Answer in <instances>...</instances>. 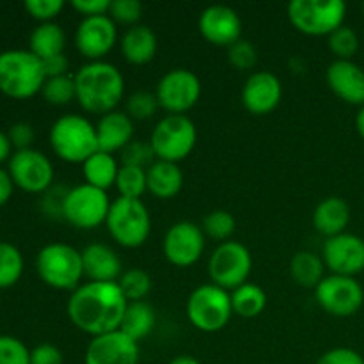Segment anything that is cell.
Listing matches in <instances>:
<instances>
[{
  "mask_svg": "<svg viewBox=\"0 0 364 364\" xmlns=\"http://www.w3.org/2000/svg\"><path fill=\"white\" fill-rule=\"evenodd\" d=\"M331 91L348 105H364V70L354 60H334L326 71Z\"/></svg>",
  "mask_w": 364,
  "mask_h": 364,
  "instance_id": "44dd1931",
  "label": "cell"
},
{
  "mask_svg": "<svg viewBox=\"0 0 364 364\" xmlns=\"http://www.w3.org/2000/svg\"><path fill=\"white\" fill-rule=\"evenodd\" d=\"M203 231L208 238L213 240L228 242L231 238V235L237 230V220H235L233 213L228 212V210H213L203 220Z\"/></svg>",
  "mask_w": 364,
  "mask_h": 364,
  "instance_id": "d590c367",
  "label": "cell"
},
{
  "mask_svg": "<svg viewBox=\"0 0 364 364\" xmlns=\"http://www.w3.org/2000/svg\"><path fill=\"white\" fill-rule=\"evenodd\" d=\"M134 119L123 110H112L100 116L96 123V137H98L100 151L117 153L123 151L134 141Z\"/></svg>",
  "mask_w": 364,
  "mask_h": 364,
  "instance_id": "603a6c76",
  "label": "cell"
},
{
  "mask_svg": "<svg viewBox=\"0 0 364 364\" xmlns=\"http://www.w3.org/2000/svg\"><path fill=\"white\" fill-rule=\"evenodd\" d=\"M141 348L135 340L123 333H114L95 336L85 348L84 364H139Z\"/></svg>",
  "mask_w": 364,
  "mask_h": 364,
  "instance_id": "d6986e66",
  "label": "cell"
},
{
  "mask_svg": "<svg viewBox=\"0 0 364 364\" xmlns=\"http://www.w3.org/2000/svg\"><path fill=\"white\" fill-rule=\"evenodd\" d=\"M159 109V100H156L155 92L135 91L127 98V110L124 112L134 121H146L151 119Z\"/></svg>",
  "mask_w": 364,
  "mask_h": 364,
  "instance_id": "74e56055",
  "label": "cell"
},
{
  "mask_svg": "<svg viewBox=\"0 0 364 364\" xmlns=\"http://www.w3.org/2000/svg\"><path fill=\"white\" fill-rule=\"evenodd\" d=\"M41 95L50 105L64 107L77 100V89H75V78L70 75L63 77L46 78L45 85L41 89Z\"/></svg>",
  "mask_w": 364,
  "mask_h": 364,
  "instance_id": "e575fe53",
  "label": "cell"
},
{
  "mask_svg": "<svg viewBox=\"0 0 364 364\" xmlns=\"http://www.w3.org/2000/svg\"><path fill=\"white\" fill-rule=\"evenodd\" d=\"M201 80L194 71L187 68H174L160 78L155 96L159 100L160 109L166 110L167 114L185 116V112L198 105L201 98Z\"/></svg>",
  "mask_w": 364,
  "mask_h": 364,
  "instance_id": "7c38bea8",
  "label": "cell"
},
{
  "mask_svg": "<svg viewBox=\"0 0 364 364\" xmlns=\"http://www.w3.org/2000/svg\"><path fill=\"white\" fill-rule=\"evenodd\" d=\"M119 50L128 64L144 66L155 59L159 52V39L148 25L139 23L124 31V34L119 38Z\"/></svg>",
  "mask_w": 364,
  "mask_h": 364,
  "instance_id": "cb8c5ba5",
  "label": "cell"
},
{
  "mask_svg": "<svg viewBox=\"0 0 364 364\" xmlns=\"http://www.w3.org/2000/svg\"><path fill=\"white\" fill-rule=\"evenodd\" d=\"M288 20L297 32L313 38H329L345 25L347 4L343 0H291Z\"/></svg>",
  "mask_w": 364,
  "mask_h": 364,
  "instance_id": "52a82bcc",
  "label": "cell"
},
{
  "mask_svg": "<svg viewBox=\"0 0 364 364\" xmlns=\"http://www.w3.org/2000/svg\"><path fill=\"white\" fill-rule=\"evenodd\" d=\"M63 352L52 343H41L31 350V364H63Z\"/></svg>",
  "mask_w": 364,
  "mask_h": 364,
  "instance_id": "7dc6e473",
  "label": "cell"
},
{
  "mask_svg": "<svg viewBox=\"0 0 364 364\" xmlns=\"http://www.w3.org/2000/svg\"><path fill=\"white\" fill-rule=\"evenodd\" d=\"M148 174V192L156 199H173L183 188V171L178 164L155 160L146 169Z\"/></svg>",
  "mask_w": 364,
  "mask_h": 364,
  "instance_id": "484cf974",
  "label": "cell"
},
{
  "mask_svg": "<svg viewBox=\"0 0 364 364\" xmlns=\"http://www.w3.org/2000/svg\"><path fill=\"white\" fill-rule=\"evenodd\" d=\"M110 4H112V0H73L71 7L78 14H82V18H91L109 14Z\"/></svg>",
  "mask_w": 364,
  "mask_h": 364,
  "instance_id": "bcb514c9",
  "label": "cell"
},
{
  "mask_svg": "<svg viewBox=\"0 0 364 364\" xmlns=\"http://www.w3.org/2000/svg\"><path fill=\"white\" fill-rule=\"evenodd\" d=\"M228 60L237 70L249 71L258 63V52H256L255 45L251 41H247V39H238L235 45H231L228 48Z\"/></svg>",
  "mask_w": 364,
  "mask_h": 364,
  "instance_id": "ab89813d",
  "label": "cell"
},
{
  "mask_svg": "<svg viewBox=\"0 0 364 364\" xmlns=\"http://www.w3.org/2000/svg\"><path fill=\"white\" fill-rule=\"evenodd\" d=\"M322 259L331 274L347 277L359 276L364 270V240L347 231L338 237L326 238Z\"/></svg>",
  "mask_w": 364,
  "mask_h": 364,
  "instance_id": "e0dca14e",
  "label": "cell"
},
{
  "mask_svg": "<svg viewBox=\"0 0 364 364\" xmlns=\"http://www.w3.org/2000/svg\"><path fill=\"white\" fill-rule=\"evenodd\" d=\"M23 267L20 249L9 242H0V290L14 287L23 274Z\"/></svg>",
  "mask_w": 364,
  "mask_h": 364,
  "instance_id": "1f68e13d",
  "label": "cell"
},
{
  "mask_svg": "<svg viewBox=\"0 0 364 364\" xmlns=\"http://www.w3.org/2000/svg\"><path fill=\"white\" fill-rule=\"evenodd\" d=\"M116 45H119L117 25L109 14L82 18L75 31V46L87 63L103 60V57L109 55Z\"/></svg>",
  "mask_w": 364,
  "mask_h": 364,
  "instance_id": "2e32d148",
  "label": "cell"
},
{
  "mask_svg": "<svg viewBox=\"0 0 364 364\" xmlns=\"http://www.w3.org/2000/svg\"><path fill=\"white\" fill-rule=\"evenodd\" d=\"M7 137H9L11 144L16 148V151H20V149H31L32 142H34L36 139V134L34 128H32L31 124L20 121V123H14L13 127L9 128Z\"/></svg>",
  "mask_w": 364,
  "mask_h": 364,
  "instance_id": "f6af8a7d",
  "label": "cell"
},
{
  "mask_svg": "<svg viewBox=\"0 0 364 364\" xmlns=\"http://www.w3.org/2000/svg\"><path fill=\"white\" fill-rule=\"evenodd\" d=\"M105 228L117 245L137 249L148 242L151 233V215L142 199L117 198L110 205Z\"/></svg>",
  "mask_w": 364,
  "mask_h": 364,
  "instance_id": "8992f818",
  "label": "cell"
},
{
  "mask_svg": "<svg viewBox=\"0 0 364 364\" xmlns=\"http://www.w3.org/2000/svg\"><path fill=\"white\" fill-rule=\"evenodd\" d=\"M36 270L46 287L59 291H75L82 284V251L64 242L46 244L36 256Z\"/></svg>",
  "mask_w": 364,
  "mask_h": 364,
  "instance_id": "5b68a950",
  "label": "cell"
},
{
  "mask_svg": "<svg viewBox=\"0 0 364 364\" xmlns=\"http://www.w3.org/2000/svg\"><path fill=\"white\" fill-rule=\"evenodd\" d=\"M283 84L272 71H255L242 87V105L252 116H267L279 107Z\"/></svg>",
  "mask_w": 364,
  "mask_h": 364,
  "instance_id": "ffe728a7",
  "label": "cell"
},
{
  "mask_svg": "<svg viewBox=\"0 0 364 364\" xmlns=\"http://www.w3.org/2000/svg\"><path fill=\"white\" fill-rule=\"evenodd\" d=\"M327 45L338 60H352L359 50V38L354 28L343 25L327 38Z\"/></svg>",
  "mask_w": 364,
  "mask_h": 364,
  "instance_id": "8d00e7d4",
  "label": "cell"
},
{
  "mask_svg": "<svg viewBox=\"0 0 364 364\" xmlns=\"http://www.w3.org/2000/svg\"><path fill=\"white\" fill-rule=\"evenodd\" d=\"M9 174L14 187L28 194H43L53 185V166L45 153L38 149H20L9 159Z\"/></svg>",
  "mask_w": 364,
  "mask_h": 364,
  "instance_id": "5bb4252c",
  "label": "cell"
},
{
  "mask_svg": "<svg viewBox=\"0 0 364 364\" xmlns=\"http://www.w3.org/2000/svg\"><path fill=\"white\" fill-rule=\"evenodd\" d=\"M68 63L66 55H57L52 57V59H46L43 60V68H45V73L46 78H53V77H63V75H68Z\"/></svg>",
  "mask_w": 364,
  "mask_h": 364,
  "instance_id": "c3c4849f",
  "label": "cell"
},
{
  "mask_svg": "<svg viewBox=\"0 0 364 364\" xmlns=\"http://www.w3.org/2000/svg\"><path fill=\"white\" fill-rule=\"evenodd\" d=\"M46 82L43 60L31 50L0 53V91L13 100H27L41 92Z\"/></svg>",
  "mask_w": 364,
  "mask_h": 364,
  "instance_id": "3957f363",
  "label": "cell"
},
{
  "mask_svg": "<svg viewBox=\"0 0 364 364\" xmlns=\"http://www.w3.org/2000/svg\"><path fill=\"white\" fill-rule=\"evenodd\" d=\"M198 144V128L188 116L167 114L155 124L149 146L156 160L180 164L194 151Z\"/></svg>",
  "mask_w": 364,
  "mask_h": 364,
  "instance_id": "9c48e42d",
  "label": "cell"
},
{
  "mask_svg": "<svg viewBox=\"0 0 364 364\" xmlns=\"http://www.w3.org/2000/svg\"><path fill=\"white\" fill-rule=\"evenodd\" d=\"M130 302L117 283H82L68 299V318L91 338L121 329Z\"/></svg>",
  "mask_w": 364,
  "mask_h": 364,
  "instance_id": "6da1fadb",
  "label": "cell"
},
{
  "mask_svg": "<svg viewBox=\"0 0 364 364\" xmlns=\"http://www.w3.org/2000/svg\"><path fill=\"white\" fill-rule=\"evenodd\" d=\"M320 308L336 318L354 316L364 304V290L355 277L329 274L315 288Z\"/></svg>",
  "mask_w": 364,
  "mask_h": 364,
  "instance_id": "4fadbf2b",
  "label": "cell"
},
{
  "mask_svg": "<svg viewBox=\"0 0 364 364\" xmlns=\"http://www.w3.org/2000/svg\"><path fill=\"white\" fill-rule=\"evenodd\" d=\"M230 294L233 313L242 318H256L265 311L267 304H269L265 290L259 284L249 283V281Z\"/></svg>",
  "mask_w": 364,
  "mask_h": 364,
  "instance_id": "4dcf8cb0",
  "label": "cell"
},
{
  "mask_svg": "<svg viewBox=\"0 0 364 364\" xmlns=\"http://www.w3.org/2000/svg\"><path fill=\"white\" fill-rule=\"evenodd\" d=\"M231 294L213 283L194 288L187 299V318L198 331L215 334L226 329L233 316Z\"/></svg>",
  "mask_w": 364,
  "mask_h": 364,
  "instance_id": "ba28073f",
  "label": "cell"
},
{
  "mask_svg": "<svg viewBox=\"0 0 364 364\" xmlns=\"http://www.w3.org/2000/svg\"><path fill=\"white\" fill-rule=\"evenodd\" d=\"M110 205L112 201L105 191L80 183L68 188L60 217L77 230H95L100 224H105Z\"/></svg>",
  "mask_w": 364,
  "mask_h": 364,
  "instance_id": "30bf717a",
  "label": "cell"
},
{
  "mask_svg": "<svg viewBox=\"0 0 364 364\" xmlns=\"http://www.w3.org/2000/svg\"><path fill=\"white\" fill-rule=\"evenodd\" d=\"M50 146L63 162L82 166L100 149L96 124L80 114L60 116L50 128Z\"/></svg>",
  "mask_w": 364,
  "mask_h": 364,
  "instance_id": "277c9868",
  "label": "cell"
},
{
  "mask_svg": "<svg viewBox=\"0 0 364 364\" xmlns=\"http://www.w3.org/2000/svg\"><path fill=\"white\" fill-rule=\"evenodd\" d=\"M116 188L119 198L141 199L148 192V174L142 167L121 166L117 173Z\"/></svg>",
  "mask_w": 364,
  "mask_h": 364,
  "instance_id": "d6a6232c",
  "label": "cell"
},
{
  "mask_svg": "<svg viewBox=\"0 0 364 364\" xmlns=\"http://www.w3.org/2000/svg\"><path fill=\"white\" fill-rule=\"evenodd\" d=\"M348 223H350V206L338 196L322 199L313 212V226L326 238L345 233Z\"/></svg>",
  "mask_w": 364,
  "mask_h": 364,
  "instance_id": "d4e9b609",
  "label": "cell"
},
{
  "mask_svg": "<svg viewBox=\"0 0 364 364\" xmlns=\"http://www.w3.org/2000/svg\"><path fill=\"white\" fill-rule=\"evenodd\" d=\"M252 270V255L244 244L235 240L223 242L208 259V276L215 287L233 291L247 283Z\"/></svg>",
  "mask_w": 364,
  "mask_h": 364,
  "instance_id": "8fae6325",
  "label": "cell"
},
{
  "mask_svg": "<svg viewBox=\"0 0 364 364\" xmlns=\"http://www.w3.org/2000/svg\"><path fill=\"white\" fill-rule=\"evenodd\" d=\"M77 103L89 114H109L117 110L124 98V77L119 68L107 60L85 63L73 75Z\"/></svg>",
  "mask_w": 364,
  "mask_h": 364,
  "instance_id": "7a4b0ae2",
  "label": "cell"
},
{
  "mask_svg": "<svg viewBox=\"0 0 364 364\" xmlns=\"http://www.w3.org/2000/svg\"><path fill=\"white\" fill-rule=\"evenodd\" d=\"M119 167V162H117L112 153H105L98 149L95 155H91L82 164V174H84L85 180L84 183L107 192L109 188L116 187Z\"/></svg>",
  "mask_w": 364,
  "mask_h": 364,
  "instance_id": "4316f807",
  "label": "cell"
},
{
  "mask_svg": "<svg viewBox=\"0 0 364 364\" xmlns=\"http://www.w3.org/2000/svg\"><path fill=\"white\" fill-rule=\"evenodd\" d=\"M315 364H364V358L354 348L336 347L323 352Z\"/></svg>",
  "mask_w": 364,
  "mask_h": 364,
  "instance_id": "ee69618b",
  "label": "cell"
},
{
  "mask_svg": "<svg viewBox=\"0 0 364 364\" xmlns=\"http://www.w3.org/2000/svg\"><path fill=\"white\" fill-rule=\"evenodd\" d=\"M13 191H14V183L9 171L0 167V206H4L7 201H9L11 196H13Z\"/></svg>",
  "mask_w": 364,
  "mask_h": 364,
  "instance_id": "681fc988",
  "label": "cell"
},
{
  "mask_svg": "<svg viewBox=\"0 0 364 364\" xmlns=\"http://www.w3.org/2000/svg\"><path fill=\"white\" fill-rule=\"evenodd\" d=\"M0 364H31V350L18 338L2 334L0 336Z\"/></svg>",
  "mask_w": 364,
  "mask_h": 364,
  "instance_id": "b9f144b4",
  "label": "cell"
},
{
  "mask_svg": "<svg viewBox=\"0 0 364 364\" xmlns=\"http://www.w3.org/2000/svg\"><path fill=\"white\" fill-rule=\"evenodd\" d=\"M117 284H119L121 291H123L128 302H141L151 291L153 281L151 276L144 269L134 267V269H128L121 274Z\"/></svg>",
  "mask_w": 364,
  "mask_h": 364,
  "instance_id": "836d02e7",
  "label": "cell"
},
{
  "mask_svg": "<svg viewBox=\"0 0 364 364\" xmlns=\"http://www.w3.org/2000/svg\"><path fill=\"white\" fill-rule=\"evenodd\" d=\"M355 128H358V134L361 135V139L364 141V105L359 109L358 116H355Z\"/></svg>",
  "mask_w": 364,
  "mask_h": 364,
  "instance_id": "f5cc1de1",
  "label": "cell"
},
{
  "mask_svg": "<svg viewBox=\"0 0 364 364\" xmlns=\"http://www.w3.org/2000/svg\"><path fill=\"white\" fill-rule=\"evenodd\" d=\"M198 28L205 41L219 48H230L242 39L240 14L233 7L223 4L205 7L199 14Z\"/></svg>",
  "mask_w": 364,
  "mask_h": 364,
  "instance_id": "ac0fdd59",
  "label": "cell"
},
{
  "mask_svg": "<svg viewBox=\"0 0 364 364\" xmlns=\"http://www.w3.org/2000/svg\"><path fill=\"white\" fill-rule=\"evenodd\" d=\"M363 13H364V6H363Z\"/></svg>",
  "mask_w": 364,
  "mask_h": 364,
  "instance_id": "db71d44e",
  "label": "cell"
},
{
  "mask_svg": "<svg viewBox=\"0 0 364 364\" xmlns=\"http://www.w3.org/2000/svg\"><path fill=\"white\" fill-rule=\"evenodd\" d=\"M109 16L116 25H124L127 28L141 23L142 4L137 0H112Z\"/></svg>",
  "mask_w": 364,
  "mask_h": 364,
  "instance_id": "f35d334b",
  "label": "cell"
},
{
  "mask_svg": "<svg viewBox=\"0 0 364 364\" xmlns=\"http://www.w3.org/2000/svg\"><path fill=\"white\" fill-rule=\"evenodd\" d=\"M290 276L299 287L315 290L326 277V263L322 256L311 251L295 252L290 262Z\"/></svg>",
  "mask_w": 364,
  "mask_h": 364,
  "instance_id": "f1b7e54d",
  "label": "cell"
},
{
  "mask_svg": "<svg viewBox=\"0 0 364 364\" xmlns=\"http://www.w3.org/2000/svg\"><path fill=\"white\" fill-rule=\"evenodd\" d=\"M155 160V153H153L151 146H149V141H132L130 144L121 151V166H134L148 169Z\"/></svg>",
  "mask_w": 364,
  "mask_h": 364,
  "instance_id": "60d3db41",
  "label": "cell"
},
{
  "mask_svg": "<svg viewBox=\"0 0 364 364\" xmlns=\"http://www.w3.org/2000/svg\"><path fill=\"white\" fill-rule=\"evenodd\" d=\"M155 323V309L148 302H130L127 308V313H124V318L119 331H123L127 336H130L132 340H135L139 343V341L144 340V338H148L153 333Z\"/></svg>",
  "mask_w": 364,
  "mask_h": 364,
  "instance_id": "f546056e",
  "label": "cell"
},
{
  "mask_svg": "<svg viewBox=\"0 0 364 364\" xmlns=\"http://www.w3.org/2000/svg\"><path fill=\"white\" fill-rule=\"evenodd\" d=\"M82 262H84V274L89 281L96 283H117L123 270L119 255L110 245L89 244L82 251Z\"/></svg>",
  "mask_w": 364,
  "mask_h": 364,
  "instance_id": "7402d4cb",
  "label": "cell"
},
{
  "mask_svg": "<svg viewBox=\"0 0 364 364\" xmlns=\"http://www.w3.org/2000/svg\"><path fill=\"white\" fill-rule=\"evenodd\" d=\"M169 364H201V363H199L196 358H192V355L183 354V355H176V358L171 359Z\"/></svg>",
  "mask_w": 364,
  "mask_h": 364,
  "instance_id": "816d5d0a",
  "label": "cell"
},
{
  "mask_svg": "<svg viewBox=\"0 0 364 364\" xmlns=\"http://www.w3.org/2000/svg\"><path fill=\"white\" fill-rule=\"evenodd\" d=\"M23 6L25 11L39 23H50L63 13L66 4L63 0H27Z\"/></svg>",
  "mask_w": 364,
  "mask_h": 364,
  "instance_id": "7bdbcfd3",
  "label": "cell"
},
{
  "mask_svg": "<svg viewBox=\"0 0 364 364\" xmlns=\"http://www.w3.org/2000/svg\"><path fill=\"white\" fill-rule=\"evenodd\" d=\"M206 247V235L201 226L192 220H180L166 231L162 252L167 262L180 269L196 265Z\"/></svg>",
  "mask_w": 364,
  "mask_h": 364,
  "instance_id": "9a60e30c",
  "label": "cell"
},
{
  "mask_svg": "<svg viewBox=\"0 0 364 364\" xmlns=\"http://www.w3.org/2000/svg\"><path fill=\"white\" fill-rule=\"evenodd\" d=\"M64 48H66V34L55 21L39 23L28 39V50L41 60L63 55Z\"/></svg>",
  "mask_w": 364,
  "mask_h": 364,
  "instance_id": "83f0119b",
  "label": "cell"
},
{
  "mask_svg": "<svg viewBox=\"0 0 364 364\" xmlns=\"http://www.w3.org/2000/svg\"><path fill=\"white\" fill-rule=\"evenodd\" d=\"M11 149H13V144H11L9 137H7L6 132L0 130V164L13 156L11 155Z\"/></svg>",
  "mask_w": 364,
  "mask_h": 364,
  "instance_id": "f907efd6",
  "label": "cell"
}]
</instances>
